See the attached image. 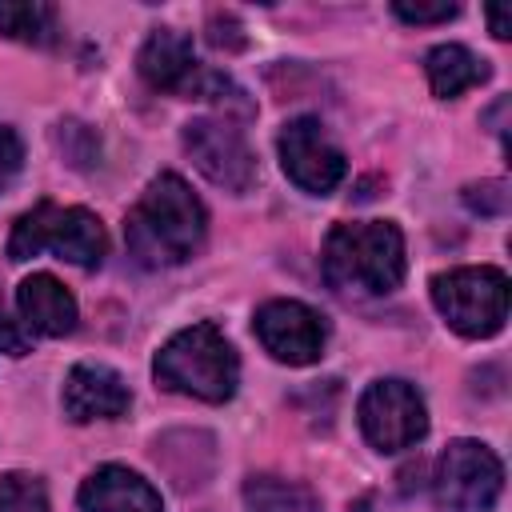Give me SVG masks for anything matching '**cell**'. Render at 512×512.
<instances>
[{
    "instance_id": "obj_1",
    "label": "cell",
    "mask_w": 512,
    "mask_h": 512,
    "mask_svg": "<svg viewBox=\"0 0 512 512\" xmlns=\"http://www.w3.org/2000/svg\"><path fill=\"white\" fill-rule=\"evenodd\" d=\"M204 236H208V212L176 172L152 176V184L140 192V200L124 220V240L140 268L184 264L200 252Z\"/></svg>"
},
{
    "instance_id": "obj_2",
    "label": "cell",
    "mask_w": 512,
    "mask_h": 512,
    "mask_svg": "<svg viewBox=\"0 0 512 512\" xmlns=\"http://www.w3.org/2000/svg\"><path fill=\"white\" fill-rule=\"evenodd\" d=\"M404 232L392 220L336 224L320 252V272L336 292L388 296L404 280Z\"/></svg>"
},
{
    "instance_id": "obj_3",
    "label": "cell",
    "mask_w": 512,
    "mask_h": 512,
    "mask_svg": "<svg viewBox=\"0 0 512 512\" xmlns=\"http://www.w3.org/2000/svg\"><path fill=\"white\" fill-rule=\"evenodd\" d=\"M156 384L204 404H224L232 400L240 384V360L232 340L212 324L200 320L192 328H180L160 352H156Z\"/></svg>"
},
{
    "instance_id": "obj_4",
    "label": "cell",
    "mask_w": 512,
    "mask_h": 512,
    "mask_svg": "<svg viewBox=\"0 0 512 512\" xmlns=\"http://www.w3.org/2000/svg\"><path fill=\"white\" fill-rule=\"evenodd\" d=\"M136 68H140L144 84L156 92H172L184 100H212L224 112H240V116L252 112L248 92L236 80H228L224 72L204 68L192 52L188 32H180V28H152V36L144 40V48L136 56Z\"/></svg>"
},
{
    "instance_id": "obj_5",
    "label": "cell",
    "mask_w": 512,
    "mask_h": 512,
    "mask_svg": "<svg viewBox=\"0 0 512 512\" xmlns=\"http://www.w3.org/2000/svg\"><path fill=\"white\" fill-rule=\"evenodd\" d=\"M40 252H56L60 260L76 268H100L108 252V236L96 212L88 208H60L52 200L32 204L8 236V256L12 260H32Z\"/></svg>"
},
{
    "instance_id": "obj_6",
    "label": "cell",
    "mask_w": 512,
    "mask_h": 512,
    "mask_svg": "<svg viewBox=\"0 0 512 512\" xmlns=\"http://www.w3.org/2000/svg\"><path fill=\"white\" fill-rule=\"evenodd\" d=\"M432 304L452 332L468 340H488L508 320V276L492 264L448 268L432 276Z\"/></svg>"
},
{
    "instance_id": "obj_7",
    "label": "cell",
    "mask_w": 512,
    "mask_h": 512,
    "mask_svg": "<svg viewBox=\"0 0 512 512\" xmlns=\"http://www.w3.org/2000/svg\"><path fill=\"white\" fill-rule=\"evenodd\" d=\"M500 488L504 464L488 444L460 436L444 448L432 480L436 512H488L500 500Z\"/></svg>"
},
{
    "instance_id": "obj_8",
    "label": "cell",
    "mask_w": 512,
    "mask_h": 512,
    "mask_svg": "<svg viewBox=\"0 0 512 512\" xmlns=\"http://www.w3.org/2000/svg\"><path fill=\"white\" fill-rule=\"evenodd\" d=\"M360 432L376 452H404L428 432V408L424 396L408 380H372L356 404Z\"/></svg>"
},
{
    "instance_id": "obj_9",
    "label": "cell",
    "mask_w": 512,
    "mask_h": 512,
    "mask_svg": "<svg viewBox=\"0 0 512 512\" xmlns=\"http://www.w3.org/2000/svg\"><path fill=\"white\" fill-rule=\"evenodd\" d=\"M184 152H188V160L196 164V172L204 180H212L216 188H224L232 196L248 192L256 184V176H260L244 132L228 116L224 120H216V116L188 120L184 124Z\"/></svg>"
},
{
    "instance_id": "obj_10",
    "label": "cell",
    "mask_w": 512,
    "mask_h": 512,
    "mask_svg": "<svg viewBox=\"0 0 512 512\" xmlns=\"http://www.w3.org/2000/svg\"><path fill=\"white\" fill-rule=\"evenodd\" d=\"M280 164H284V176L312 192V196H328L340 188V180L348 176V160L344 152L336 148V140L324 132V124L316 116H296L280 128Z\"/></svg>"
},
{
    "instance_id": "obj_11",
    "label": "cell",
    "mask_w": 512,
    "mask_h": 512,
    "mask_svg": "<svg viewBox=\"0 0 512 512\" xmlns=\"http://www.w3.org/2000/svg\"><path fill=\"white\" fill-rule=\"evenodd\" d=\"M252 328H256V340L264 344V352L292 368L316 364L324 352V340H328L324 316L300 300H268L256 312Z\"/></svg>"
},
{
    "instance_id": "obj_12",
    "label": "cell",
    "mask_w": 512,
    "mask_h": 512,
    "mask_svg": "<svg viewBox=\"0 0 512 512\" xmlns=\"http://www.w3.org/2000/svg\"><path fill=\"white\" fill-rule=\"evenodd\" d=\"M64 416L76 424H92V420H116L132 408V392L124 384V376L108 364H76L64 376V392H60Z\"/></svg>"
},
{
    "instance_id": "obj_13",
    "label": "cell",
    "mask_w": 512,
    "mask_h": 512,
    "mask_svg": "<svg viewBox=\"0 0 512 512\" xmlns=\"http://www.w3.org/2000/svg\"><path fill=\"white\" fill-rule=\"evenodd\" d=\"M84 512H164L160 492L124 464H104L80 484Z\"/></svg>"
},
{
    "instance_id": "obj_14",
    "label": "cell",
    "mask_w": 512,
    "mask_h": 512,
    "mask_svg": "<svg viewBox=\"0 0 512 512\" xmlns=\"http://www.w3.org/2000/svg\"><path fill=\"white\" fill-rule=\"evenodd\" d=\"M16 304H20V316H24L28 332H40V336H68L80 320L76 296L48 272H32L16 288Z\"/></svg>"
},
{
    "instance_id": "obj_15",
    "label": "cell",
    "mask_w": 512,
    "mask_h": 512,
    "mask_svg": "<svg viewBox=\"0 0 512 512\" xmlns=\"http://www.w3.org/2000/svg\"><path fill=\"white\" fill-rule=\"evenodd\" d=\"M424 72H428V84L440 100H452V96H460V92H468L492 76V68L476 52H468L464 44H436L424 56Z\"/></svg>"
},
{
    "instance_id": "obj_16",
    "label": "cell",
    "mask_w": 512,
    "mask_h": 512,
    "mask_svg": "<svg viewBox=\"0 0 512 512\" xmlns=\"http://www.w3.org/2000/svg\"><path fill=\"white\" fill-rule=\"evenodd\" d=\"M0 36L32 48H52L60 44V12L44 0H0Z\"/></svg>"
},
{
    "instance_id": "obj_17",
    "label": "cell",
    "mask_w": 512,
    "mask_h": 512,
    "mask_svg": "<svg viewBox=\"0 0 512 512\" xmlns=\"http://www.w3.org/2000/svg\"><path fill=\"white\" fill-rule=\"evenodd\" d=\"M244 504L248 512H320V496L308 484L268 472L244 480Z\"/></svg>"
},
{
    "instance_id": "obj_18",
    "label": "cell",
    "mask_w": 512,
    "mask_h": 512,
    "mask_svg": "<svg viewBox=\"0 0 512 512\" xmlns=\"http://www.w3.org/2000/svg\"><path fill=\"white\" fill-rule=\"evenodd\" d=\"M0 512H52V508H48V492L36 476L8 472V476H0Z\"/></svg>"
},
{
    "instance_id": "obj_19",
    "label": "cell",
    "mask_w": 512,
    "mask_h": 512,
    "mask_svg": "<svg viewBox=\"0 0 512 512\" xmlns=\"http://www.w3.org/2000/svg\"><path fill=\"white\" fill-rule=\"evenodd\" d=\"M464 204L480 216H504L508 212V184L504 180H480L464 188Z\"/></svg>"
},
{
    "instance_id": "obj_20",
    "label": "cell",
    "mask_w": 512,
    "mask_h": 512,
    "mask_svg": "<svg viewBox=\"0 0 512 512\" xmlns=\"http://www.w3.org/2000/svg\"><path fill=\"white\" fill-rule=\"evenodd\" d=\"M208 44H212V48H224V52H240V48L248 44L244 24H240L232 12H212V16H208Z\"/></svg>"
},
{
    "instance_id": "obj_21",
    "label": "cell",
    "mask_w": 512,
    "mask_h": 512,
    "mask_svg": "<svg viewBox=\"0 0 512 512\" xmlns=\"http://www.w3.org/2000/svg\"><path fill=\"white\" fill-rule=\"evenodd\" d=\"M392 12H396L404 24H444V20H452L460 8L448 4V0H440V4H408V0H396Z\"/></svg>"
},
{
    "instance_id": "obj_22",
    "label": "cell",
    "mask_w": 512,
    "mask_h": 512,
    "mask_svg": "<svg viewBox=\"0 0 512 512\" xmlns=\"http://www.w3.org/2000/svg\"><path fill=\"white\" fill-rule=\"evenodd\" d=\"M20 164H24V140L16 136V128L0 124V188H8L16 180Z\"/></svg>"
},
{
    "instance_id": "obj_23",
    "label": "cell",
    "mask_w": 512,
    "mask_h": 512,
    "mask_svg": "<svg viewBox=\"0 0 512 512\" xmlns=\"http://www.w3.org/2000/svg\"><path fill=\"white\" fill-rule=\"evenodd\" d=\"M0 352H8V356H24L28 352V336L16 328V320H8L4 304H0Z\"/></svg>"
},
{
    "instance_id": "obj_24",
    "label": "cell",
    "mask_w": 512,
    "mask_h": 512,
    "mask_svg": "<svg viewBox=\"0 0 512 512\" xmlns=\"http://www.w3.org/2000/svg\"><path fill=\"white\" fill-rule=\"evenodd\" d=\"M488 20H492V36L496 40H508L512 36V24H508V12L504 8H488Z\"/></svg>"
}]
</instances>
